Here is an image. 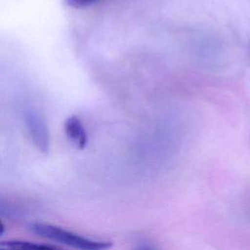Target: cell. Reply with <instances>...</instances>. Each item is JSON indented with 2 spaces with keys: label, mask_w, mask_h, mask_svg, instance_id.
Segmentation results:
<instances>
[{
  "label": "cell",
  "mask_w": 250,
  "mask_h": 250,
  "mask_svg": "<svg viewBox=\"0 0 250 250\" xmlns=\"http://www.w3.org/2000/svg\"><path fill=\"white\" fill-rule=\"evenodd\" d=\"M28 229L36 235L65 244L77 250H109L113 243L108 240H95L46 223H31Z\"/></svg>",
  "instance_id": "obj_1"
},
{
  "label": "cell",
  "mask_w": 250,
  "mask_h": 250,
  "mask_svg": "<svg viewBox=\"0 0 250 250\" xmlns=\"http://www.w3.org/2000/svg\"><path fill=\"white\" fill-rule=\"evenodd\" d=\"M24 124L33 146L42 153L50 148V134L45 120L33 109H26L23 113Z\"/></svg>",
  "instance_id": "obj_2"
},
{
  "label": "cell",
  "mask_w": 250,
  "mask_h": 250,
  "mask_svg": "<svg viewBox=\"0 0 250 250\" xmlns=\"http://www.w3.org/2000/svg\"><path fill=\"white\" fill-rule=\"evenodd\" d=\"M64 133L68 140L79 149L86 147L88 135L79 117L72 115L64 121Z\"/></svg>",
  "instance_id": "obj_3"
},
{
  "label": "cell",
  "mask_w": 250,
  "mask_h": 250,
  "mask_svg": "<svg viewBox=\"0 0 250 250\" xmlns=\"http://www.w3.org/2000/svg\"><path fill=\"white\" fill-rule=\"evenodd\" d=\"M0 250H61L52 245L39 244L24 240H5L0 243Z\"/></svg>",
  "instance_id": "obj_4"
},
{
  "label": "cell",
  "mask_w": 250,
  "mask_h": 250,
  "mask_svg": "<svg viewBox=\"0 0 250 250\" xmlns=\"http://www.w3.org/2000/svg\"><path fill=\"white\" fill-rule=\"evenodd\" d=\"M64 3L71 8L74 9H82L86 7L93 6L95 4H98L104 0H63Z\"/></svg>",
  "instance_id": "obj_5"
},
{
  "label": "cell",
  "mask_w": 250,
  "mask_h": 250,
  "mask_svg": "<svg viewBox=\"0 0 250 250\" xmlns=\"http://www.w3.org/2000/svg\"><path fill=\"white\" fill-rule=\"evenodd\" d=\"M135 250H157L153 245L149 244V243H146V242H143V243H140Z\"/></svg>",
  "instance_id": "obj_6"
}]
</instances>
